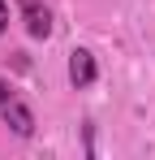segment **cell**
<instances>
[{
  "label": "cell",
  "mask_w": 155,
  "mask_h": 160,
  "mask_svg": "<svg viewBox=\"0 0 155 160\" xmlns=\"http://www.w3.org/2000/svg\"><path fill=\"white\" fill-rule=\"evenodd\" d=\"M0 121L17 134V138H30V134H35V112H30V104L17 95V87H9V82H0Z\"/></svg>",
  "instance_id": "1"
},
{
  "label": "cell",
  "mask_w": 155,
  "mask_h": 160,
  "mask_svg": "<svg viewBox=\"0 0 155 160\" xmlns=\"http://www.w3.org/2000/svg\"><path fill=\"white\" fill-rule=\"evenodd\" d=\"M22 4V18H26V30H30V39H48L52 35V13L43 0H17Z\"/></svg>",
  "instance_id": "2"
},
{
  "label": "cell",
  "mask_w": 155,
  "mask_h": 160,
  "mask_svg": "<svg viewBox=\"0 0 155 160\" xmlns=\"http://www.w3.org/2000/svg\"><path fill=\"white\" fill-rule=\"evenodd\" d=\"M95 78H99L95 56L86 52V48H73V52H69V82H73V87H91Z\"/></svg>",
  "instance_id": "3"
},
{
  "label": "cell",
  "mask_w": 155,
  "mask_h": 160,
  "mask_svg": "<svg viewBox=\"0 0 155 160\" xmlns=\"http://www.w3.org/2000/svg\"><path fill=\"white\" fill-rule=\"evenodd\" d=\"M4 30H9V4L0 0V35H4Z\"/></svg>",
  "instance_id": "4"
}]
</instances>
